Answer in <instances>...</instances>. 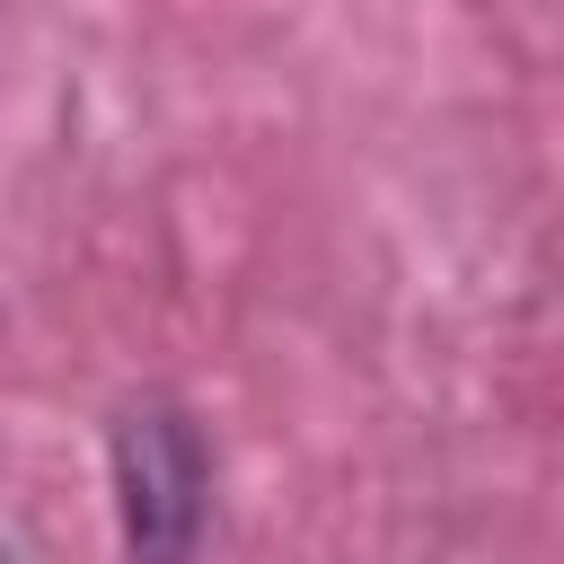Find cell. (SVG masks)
I'll return each mask as SVG.
<instances>
[{
	"mask_svg": "<svg viewBox=\"0 0 564 564\" xmlns=\"http://www.w3.org/2000/svg\"><path fill=\"white\" fill-rule=\"evenodd\" d=\"M106 494L132 564H194L212 529V441L185 397H123L106 423Z\"/></svg>",
	"mask_w": 564,
	"mask_h": 564,
	"instance_id": "1",
	"label": "cell"
},
{
	"mask_svg": "<svg viewBox=\"0 0 564 564\" xmlns=\"http://www.w3.org/2000/svg\"><path fill=\"white\" fill-rule=\"evenodd\" d=\"M0 564H18V555H0Z\"/></svg>",
	"mask_w": 564,
	"mask_h": 564,
	"instance_id": "2",
	"label": "cell"
}]
</instances>
